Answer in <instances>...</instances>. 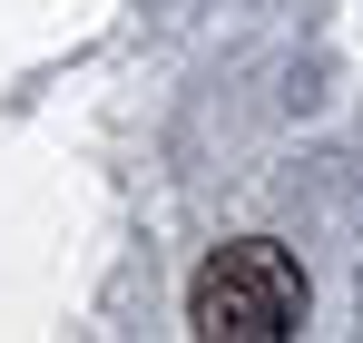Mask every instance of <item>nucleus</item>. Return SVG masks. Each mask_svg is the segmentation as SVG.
<instances>
[{
  "mask_svg": "<svg viewBox=\"0 0 363 343\" xmlns=\"http://www.w3.org/2000/svg\"><path fill=\"white\" fill-rule=\"evenodd\" d=\"M186 334H206V343H285V334H304V265L285 245H265V235L216 245L196 265V285H186Z\"/></svg>",
  "mask_w": 363,
  "mask_h": 343,
  "instance_id": "f257e3e1",
  "label": "nucleus"
}]
</instances>
